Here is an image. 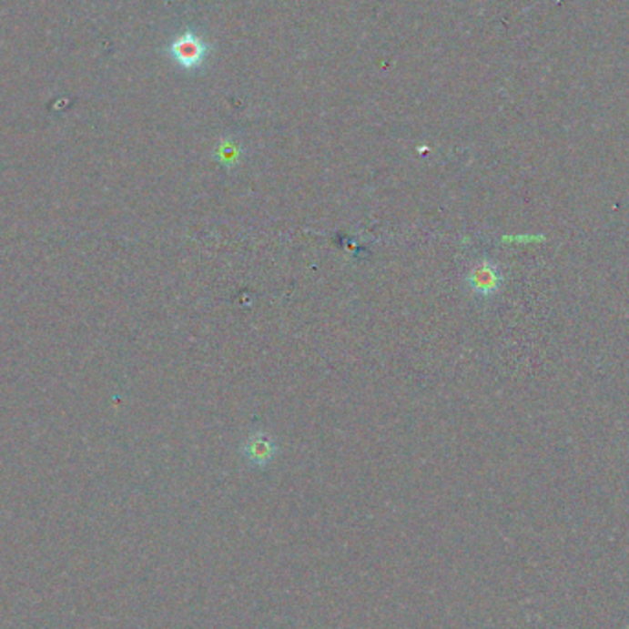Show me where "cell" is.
<instances>
[{
    "instance_id": "cell-1",
    "label": "cell",
    "mask_w": 629,
    "mask_h": 629,
    "mask_svg": "<svg viewBox=\"0 0 629 629\" xmlns=\"http://www.w3.org/2000/svg\"><path fill=\"white\" fill-rule=\"evenodd\" d=\"M279 455L275 438L267 432L250 434L241 445V457L254 468H267Z\"/></svg>"
},
{
    "instance_id": "cell-2",
    "label": "cell",
    "mask_w": 629,
    "mask_h": 629,
    "mask_svg": "<svg viewBox=\"0 0 629 629\" xmlns=\"http://www.w3.org/2000/svg\"><path fill=\"white\" fill-rule=\"evenodd\" d=\"M501 282H502V277H501L499 267L488 258H482L468 273V286L479 297L495 295L501 288Z\"/></svg>"
},
{
    "instance_id": "cell-3",
    "label": "cell",
    "mask_w": 629,
    "mask_h": 629,
    "mask_svg": "<svg viewBox=\"0 0 629 629\" xmlns=\"http://www.w3.org/2000/svg\"><path fill=\"white\" fill-rule=\"evenodd\" d=\"M169 52L173 56V59L181 65L183 68H196L199 66L205 57H207V52H208V46L194 34H185L181 37H177L171 46H169Z\"/></svg>"
},
{
    "instance_id": "cell-4",
    "label": "cell",
    "mask_w": 629,
    "mask_h": 629,
    "mask_svg": "<svg viewBox=\"0 0 629 629\" xmlns=\"http://www.w3.org/2000/svg\"><path fill=\"white\" fill-rule=\"evenodd\" d=\"M216 157L225 164V166H232L238 162V157H239V149L228 142H223L218 151H216Z\"/></svg>"
}]
</instances>
